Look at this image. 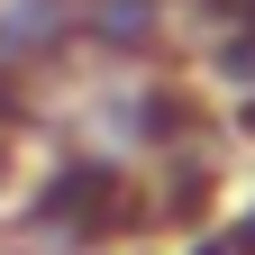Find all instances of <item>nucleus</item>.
I'll list each match as a JSON object with an SVG mask.
<instances>
[{
    "label": "nucleus",
    "mask_w": 255,
    "mask_h": 255,
    "mask_svg": "<svg viewBox=\"0 0 255 255\" xmlns=\"http://www.w3.org/2000/svg\"><path fill=\"white\" fill-rule=\"evenodd\" d=\"M73 37V0H0V55L27 64V55H46Z\"/></svg>",
    "instance_id": "1"
},
{
    "label": "nucleus",
    "mask_w": 255,
    "mask_h": 255,
    "mask_svg": "<svg viewBox=\"0 0 255 255\" xmlns=\"http://www.w3.org/2000/svg\"><path fill=\"white\" fill-rule=\"evenodd\" d=\"M73 27H91V37L119 46V55H137V46H155V27H164V0H82Z\"/></svg>",
    "instance_id": "2"
}]
</instances>
